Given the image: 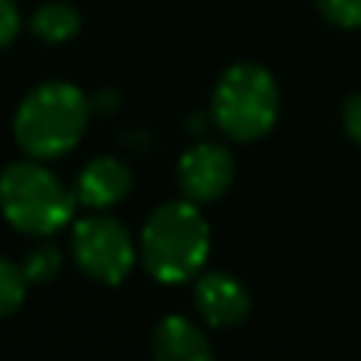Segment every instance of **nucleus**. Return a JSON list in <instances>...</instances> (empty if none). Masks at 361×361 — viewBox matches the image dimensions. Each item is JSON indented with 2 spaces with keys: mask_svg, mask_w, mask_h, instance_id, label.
<instances>
[{
  "mask_svg": "<svg viewBox=\"0 0 361 361\" xmlns=\"http://www.w3.org/2000/svg\"><path fill=\"white\" fill-rule=\"evenodd\" d=\"M343 124H345V133L361 146V92L349 95L345 99V108H343Z\"/></svg>",
  "mask_w": 361,
  "mask_h": 361,
  "instance_id": "14",
  "label": "nucleus"
},
{
  "mask_svg": "<svg viewBox=\"0 0 361 361\" xmlns=\"http://www.w3.org/2000/svg\"><path fill=\"white\" fill-rule=\"evenodd\" d=\"M152 358L156 361H216L206 333L193 320L169 314L152 330Z\"/></svg>",
  "mask_w": 361,
  "mask_h": 361,
  "instance_id": "9",
  "label": "nucleus"
},
{
  "mask_svg": "<svg viewBox=\"0 0 361 361\" xmlns=\"http://www.w3.org/2000/svg\"><path fill=\"white\" fill-rule=\"evenodd\" d=\"M209 225L193 200H169L143 225L140 260L146 273L165 286H180L206 267Z\"/></svg>",
  "mask_w": 361,
  "mask_h": 361,
  "instance_id": "2",
  "label": "nucleus"
},
{
  "mask_svg": "<svg viewBox=\"0 0 361 361\" xmlns=\"http://www.w3.org/2000/svg\"><path fill=\"white\" fill-rule=\"evenodd\" d=\"M279 118V86L260 63H231L212 92V121L225 137L254 143L267 137Z\"/></svg>",
  "mask_w": 361,
  "mask_h": 361,
  "instance_id": "4",
  "label": "nucleus"
},
{
  "mask_svg": "<svg viewBox=\"0 0 361 361\" xmlns=\"http://www.w3.org/2000/svg\"><path fill=\"white\" fill-rule=\"evenodd\" d=\"M235 180L231 152L219 143H193L178 162V187L193 203H212Z\"/></svg>",
  "mask_w": 361,
  "mask_h": 361,
  "instance_id": "6",
  "label": "nucleus"
},
{
  "mask_svg": "<svg viewBox=\"0 0 361 361\" xmlns=\"http://www.w3.org/2000/svg\"><path fill=\"white\" fill-rule=\"evenodd\" d=\"M140 247L114 216H86L73 225V260L89 279L118 286L130 276Z\"/></svg>",
  "mask_w": 361,
  "mask_h": 361,
  "instance_id": "5",
  "label": "nucleus"
},
{
  "mask_svg": "<svg viewBox=\"0 0 361 361\" xmlns=\"http://www.w3.org/2000/svg\"><path fill=\"white\" fill-rule=\"evenodd\" d=\"M193 305L209 326H238L250 314V295L235 276L203 273L193 286Z\"/></svg>",
  "mask_w": 361,
  "mask_h": 361,
  "instance_id": "7",
  "label": "nucleus"
},
{
  "mask_svg": "<svg viewBox=\"0 0 361 361\" xmlns=\"http://www.w3.org/2000/svg\"><path fill=\"white\" fill-rule=\"evenodd\" d=\"M326 23L339 29H361V0H317Z\"/></svg>",
  "mask_w": 361,
  "mask_h": 361,
  "instance_id": "12",
  "label": "nucleus"
},
{
  "mask_svg": "<svg viewBox=\"0 0 361 361\" xmlns=\"http://www.w3.org/2000/svg\"><path fill=\"white\" fill-rule=\"evenodd\" d=\"M92 118L86 92L73 82L51 80L29 89L13 114V137L29 159H61L82 140Z\"/></svg>",
  "mask_w": 361,
  "mask_h": 361,
  "instance_id": "1",
  "label": "nucleus"
},
{
  "mask_svg": "<svg viewBox=\"0 0 361 361\" xmlns=\"http://www.w3.org/2000/svg\"><path fill=\"white\" fill-rule=\"evenodd\" d=\"M130 187H133V175L121 159L99 156L82 165V171L76 175L73 193H76V203L99 212V209H108V206L121 203V200L130 193Z\"/></svg>",
  "mask_w": 361,
  "mask_h": 361,
  "instance_id": "8",
  "label": "nucleus"
},
{
  "mask_svg": "<svg viewBox=\"0 0 361 361\" xmlns=\"http://www.w3.org/2000/svg\"><path fill=\"white\" fill-rule=\"evenodd\" d=\"M19 29H23V19H19L16 0H0V48L16 42Z\"/></svg>",
  "mask_w": 361,
  "mask_h": 361,
  "instance_id": "13",
  "label": "nucleus"
},
{
  "mask_svg": "<svg viewBox=\"0 0 361 361\" xmlns=\"http://www.w3.org/2000/svg\"><path fill=\"white\" fill-rule=\"evenodd\" d=\"M76 193L38 159L10 162L0 171V212L16 231L48 238L70 222Z\"/></svg>",
  "mask_w": 361,
  "mask_h": 361,
  "instance_id": "3",
  "label": "nucleus"
},
{
  "mask_svg": "<svg viewBox=\"0 0 361 361\" xmlns=\"http://www.w3.org/2000/svg\"><path fill=\"white\" fill-rule=\"evenodd\" d=\"M25 298V269L0 257V320L19 311Z\"/></svg>",
  "mask_w": 361,
  "mask_h": 361,
  "instance_id": "11",
  "label": "nucleus"
},
{
  "mask_svg": "<svg viewBox=\"0 0 361 361\" xmlns=\"http://www.w3.org/2000/svg\"><path fill=\"white\" fill-rule=\"evenodd\" d=\"M80 25H82V16L73 4H67V0H48V4H42L32 13L29 29L38 42L63 44L70 38H76Z\"/></svg>",
  "mask_w": 361,
  "mask_h": 361,
  "instance_id": "10",
  "label": "nucleus"
}]
</instances>
